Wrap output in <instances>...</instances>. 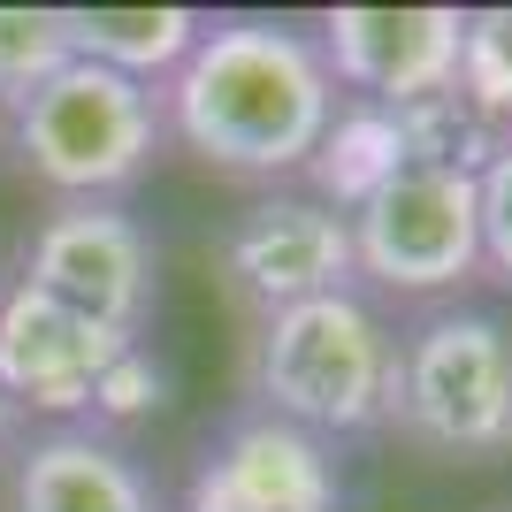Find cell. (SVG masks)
<instances>
[{"instance_id": "6da1fadb", "label": "cell", "mask_w": 512, "mask_h": 512, "mask_svg": "<svg viewBox=\"0 0 512 512\" xmlns=\"http://www.w3.org/2000/svg\"><path fill=\"white\" fill-rule=\"evenodd\" d=\"M161 138L207 176L291 192L337 115V85L314 31L283 16H207L199 46L161 92Z\"/></svg>"}, {"instance_id": "7a4b0ae2", "label": "cell", "mask_w": 512, "mask_h": 512, "mask_svg": "<svg viewBox=\"0 0 512 512\" xmlns=\"http://www.w3.org/2000/svg\"><path fill=\"white\" fill-rule=\"evenodd\" d=\"M390 383H398V329L367 291L283 306L253 337V406L321 444L390 428Z\"/></svg>"}, {"instance_id": "3957f363", "label": "cell", "mask_w": 512, "mask_h": 512, "mask_svg": "<svg viewBox=\"0 0 512 512\" xmlns=\"http://www.w3.org/2000/svg\"><path fill=\"white\" fill-rule=\"evenodd\" d=\"M390 428L444 467H490L512 451V321L490 306H428L398 329Z\"/></svg>"}, {"instance_id": "277c9868", "label": "cell", "mask_w": 512, "mask_h": 512, "mask_svg": "<svg viewBox=\"0 0 512 512\" xmlns=\"http://www.w3.org/2000/svg\"><path fill=\"white\" fill-rule=\"evenodd\" d=\"M8 153L54 199H123L161 153V100L100 62H62L16 100Z\"/></svg>"}, {"instance_id": "5b68a950", "label": "cell", "mask_w": 512, "mask_h": 512, "mask_svg": "<svg viewBox=\"0 0 512 512\" xmlns=\"http://www.w3.org/2000/svg\"><path fill=\"white\" fill-rule=\"evenodd\" d=\"M16 283H31L39 299L69 306L107 337L146 344L161 306V245L123 199H54V214L23 245Z\"/></svg>"}, {"instance_id": "8992f818", "label": "cell", "mask_w": 512, "mask_h": 512, "mask_svg": "<svg viewBox=\"0 0 512 512\" xmlns=\"http://www.w3.org/2000/svg\"><path fill=\"white\" fill-rule=\"evenodd\" d=\"M352 222V276L390 299H459L482 276V222H474V176L467 169H406L390 176Z\"/></svg>"}, {"instance_id": "52a82bcc", "label": "cell", "mask_w": 512, "mask_h": 512, "mask_svg": "<svg viewBox=\"0 0 512 512\" xmlns=\"http://www.w3.org/2000/svg\"><path fill=\"white\" fill-rule=\"evenodd\" d=\"M176 512H344V459L337 444L245 406L199 444Z\"/></svg>"}, {"instance_id": "ba28073f", "label": "cell", "mask_w": 512, "mask_h": 512, "mask_svg": "<svg viewBox=\"0 0 512 512\" xmlns=\"http://www.w3.org/2000/svg\"><path fill=\"white\" fill-rule=\"evenodd\" d=\"M222 283L260 321L283 314V306L329 299V291H360V276H352V222L337 207H321L314 192H260L222 230Z\"/></svg>"}, {"instance_id": "9c48e42d", "label": "cell", "mask_w": 512, "mask_h": 512, "mask_svg": "<svg viewBox=\"0 0 512 512\" xmlns=\"http://www.w3.org/2000/svg\"><path fill=\"white\" fill-rule=\"evenodd\" d=\"M459 31L467 8H329L314 31L337 100L421 107L459 85Z\"/></svg>"}, {"instance_id": "30bf717a", "label": "cell", "mask_w": 512, "mask_h": 512, "mask_svg": "<svg viewBox=\"0 0 512 512\" xmlns=\"http://www.w3.org/2000/svg\"><path fill=\"white\" fill-rule=\"evenodd\" d=\"M130 344L77 321L69 306L39 299L31 283L0 291V398L16 413H46L54 428H85L92 398H100L107 367L123 360Z\"/></svg>"}, {"instance_id": "8fae6325", "label": "cell", "mask_w": 512, "mask_h": 512, "mask_svg": "<svg viewBox=\"0 0 512 512\" xmlns=\"http://www.w3.org/2000/svg\"><path fill=\"white\" fill-rule=\"evenodd\" d=\"M16 512H169L138 451L100 428H46L16 459Z\"/></svg>"}, {"instance_id": "7c38bea8", "label": "cell", "mask_w": 512, "mask_h": 512, "mask_svg": "<svg viewBox=\"0 0 512 512\" xmlns=\"http://www.w3.org/2000/svg\"><path fill=\"white\" fill-rule=\"evenodd\" d=\"M69 62H100L130 85L161 92L176 77V62L199 46L207 16L199 8H62Z\"/></svg>"}, {"instance_id": "4fadbf2b", "label": "cell", "mask_w": 512, "mask_h": 512, "mask_svg": "<svg viewBox=\"0 0 512 512\" xmlns=\"http://www.w3.org/2000/svg\"><path fill=\"white\" fill-rule=\"evenodd\" d=\"M398 169H406V130H398V115H390V107L337 100V115H329V130H321V146H314L299 184L321 207L352 214V207H367V199L383 192Z\"/></svg>"}, {"instance_id": "5bb4252c", "label": "cell", "mask_w": 512, "mask_h": 512, "mask_svg": "<svg viewBox=\"0 0 512 512\" xmlns=\"http://www.w3.org/2000/svg\"><path fill=\"white\" fill-rule=\"evenodd\" d=\"M459 100L505 138L512 130V8H467L459 31Z\"/></svg>"}, {"instance_id": "9a60e30c", "label": "cell", "mask_w": 512, "mask_h": 512, "mask_svg": "<svg viewBox=\"0 0 512 512\" xmlns=\"http://www.w3.org/2000/svg\"><path fill=\"white\" fill-rule=\"evenodd\" d=\"M69 62L62 8H0V100L16 107L31 85H46Z\"/></svg>"}, {"instance_id": "2e32d148", "label": "cell", "mask_w": 512, "mask_h": 512, "mask_svg": "<svg viewBox=\"0 0 512 512\" xmlns=\"http://www.w3.org/2000/svg\"><path fill=\"white\" fill-rule=\"evenodd\" d=\"M161 398H169V375H161V360H153L146 344H130L123 360L107 367V383H100V398H92L85 428H100V436H115V428L146 421V413H161Z\"/></svg>"}, {"instance_id": "e0dca14e", "label": "cell", "mask_w": 512, "mask_h": 512, "mask_svg": "<svg viewBox=\"0 0 512 512\" xmlns=\"http://www.w3.org/2000/svg\"><path fill=\"white\" fill-rule=\"evenodd\" d=\"M474 222H482V276L512 283V130L474 169Z\"/></svg>"}, {"instance_id": "ac0fdd59", "label": "cell", "mask_w": 512, "mask_h": 512, "mask_svg": "<svg viewBox=\"0 0 512 512\" xmlns=\"http://www.w3.org/2000/svg\"><path fill=\"white\" fill-rule=\"evenodd\" d=\"M8 130H16V107L0 100V153H8Z\"/></svg>"}, {"instance_id": "d6986e66", "label": "cell", "mask_w": 512, "mask_h": 512, "mask_svg": "<svg viewBox=\"0 0 512 512\" xmlns=\"http://www.w3.org/2000/svg\"><path fill=\"white\" fill-rule=\"evenodd\" d=\"M8 428H16V406H8V398H0V444H8Z\"/></svg>"}, {"instance_id": "ffe728a7", "label": "cell", "mask_w": 512, "mask_h": 512, "mask_svg": "<svg viewBox=\"0 0 512 512\" xmlns=\"http://www.w3.org/2000/svg\"><path fill=\"white\" fill-rule=\"evenodd\" d=\"M490 512H512V497H505V505H490Z\"/></svg>"}]
</instances>
